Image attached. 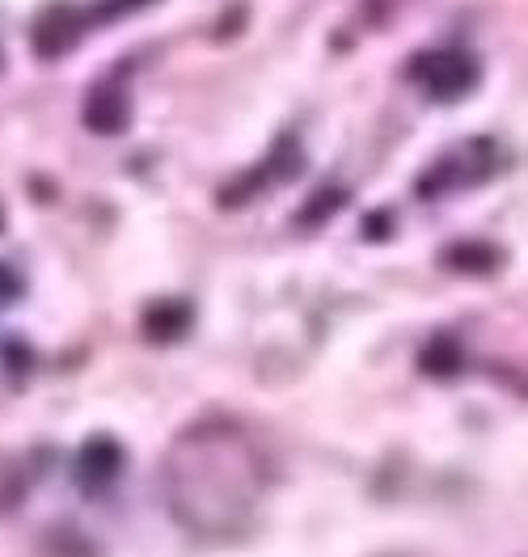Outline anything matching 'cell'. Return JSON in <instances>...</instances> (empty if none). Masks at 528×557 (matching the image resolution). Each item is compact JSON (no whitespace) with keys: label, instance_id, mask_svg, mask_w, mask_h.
Here are the masks:
<instances>
[{"label":"cell","instance_id":"6da1fadb","mask_svg":"<svg viewBox=\"0 0 528 557\" xmlns=\"http://www.w3.org/2000/svg\"><path fill=\"white\" fill-rule=\"evenodd\" d=\"M410 76L431 102H461L478 85V60L461 47H435L410 60Z\"/></svg>","mask_w":528,"mask_h":557},{"label":"cell","instance_id":"7a4b0ae2","mask_svg":"<svg viewBox=\"0 0 528 557\" xmlns=\"http://www.w3.org/2000/svg\"><path fill=\"white\" fill-rule=\"evenodd\" d=\"M494 174V144L491 139H465L457 152H449L444 161H435L427 174L419 177L422 199H435L444 190H461V186H478Z\"/></svg>","mask_w":528,"mask_h":557},{"label":"cell","instance_id":"3957f363","mask_svg":"<svg viewBox=\"0 0 528 557\" xmlns=\"http://www.w3.org/2000/svg\"><path fill=\"white\" fill-rule=\"evenodd\" d=\"M123 469H127L123 444L114 435H89L81 444V453H76V469L72 473H76V490L85 498H102V494H110V490L119 486Z\"/></svg>","mask_w":528,"mask_h":557},{"label":"cell","instance_id":"277c9868","mask_svg":"<svg viewBox=\"0 0 528 557\" xmlns=\"http://www.w3.org/2000/svg\"><path fill=\"white\" fill-rule=\"evenodd\" d=\"M305 170V152H300V144L287 136L275 144V152L254 170V174H242V182L237 186H224L220 190V203L224 208H242L246 199H254V195H262L271 182H292V177Z\"/></svg>","mask_w":528,"mask_h":557},{"label":"cell","instance_id":"5b68a950","mask_svg":"<svg viewBox=\"0 0 528 557\" xmlns=\"http://www.w3.org/2000/svg\"><path fill=\"white\" fill-rule=\"evenodd\" d=\"M81 123H85L94 136H123V132H127V123H132V98H127V85H123V81H114V76H102V81L85 94Z\"/></svg>","mask_w":528,"mask_h":557},{"label":"cell","instance_id":"8992f818","mask_svg":"<svg viewBox=\"0 0 528 557\" xmlns=\"http://www.w3.org/2000/svg\"><path fill=\"white\" fill-rule=\"evenodd\" d=\"M195 325V309L191 300H177V296H165V300H152L140 317V334L157 347H174L191 334Z\"/></svg>","mask_w":528,"mask_h":557},{"label":"cell","instance_id":"52a82bcc","mask_svg":"<svg viewBox=\"0 0 528 557\" xmlns=\"http://www.w3.org/2000/svg\"><path fill=\"white\" fill-rule=\"evenodd\" d=\"M81 35H85V13L72 9V4H51L35 22V51L56 60V55L69 51L72 42H81Z\"/></svg>","mask_w":528,"mask_h":557},{"label":"cell","instance_id":"ba28073f","mask_svg":"<svg viewBox=\"0 0 528 557\" xmlns=\"http://www.w3.org/2000/svg\"><path fill=\"white\" fill-rule=\"evenodd\" d=\"M440 267L453 275L491 278L494 271H503V253L491 242H457L440 253Z\"/></svg>","mask_w":528,"mask_h":557},{"label":"cell","instance_id":"9c48e42d","mask_svg":"<svg viewBox=\"0 0 528 557\" xmlns=\"http://www.w3.org/2000/svg\"><path fill=\"white\" fill-rule=\"evenodd\" d=\"M461 368H465V347L453 334H435L419 350V372L431 381H453V376H461Z\"/></svg>","mask_w":528,"mask_h":557},{"label":"cell","instance_id":"30bf717a","mask_svg":"<svg viewBox=\"0 0 528 557\" xmlns=\"http://www.w3.org/2000/svg\"><path fill=\"white\" fill-rule=\"evenodd\" d=\"M339 208H347V190H334V186H326L321 195H314L305 208H300V224H321V220H330Z\"/></svg>","mask_w":528,"mask_h":557},{"label":"cell","instance_id":"8fae6325","mask_svg":"<svg viewBox=\"0 0 528 557\" xmlns=\"http://www.w3.org/2000/svg\"><path fill=\"white\" fill-rule=\"evenodd\" d=\"M0 359H4V368H9L17 381H22V376L30 372V363H35V355L26 350V343H4V355H0Z\"/></svg>","mask_w":528,"mask_h":557},{"label":"cell","instance_id":"7c38bea8","mask_svg":"<svg viewBox=\"0 0 528 557\" xmlns=\"http://www.w3.org/2000/svg\"><path fill=\"white\" fill-rule=\"evenodd\" d=\"M22 292H26V283H22V271H17L13 262H0V305L17 300Z\"/></svg>","mask_w":528,"mask_h":557},{"label":"cell","instance_id":"4fadbf2b","mask_svg":"<svg viewBox=\"0 0 528 557\" xmlns=\"http://www.w3.org/2000/svg\"><path fill=\"white\" fill-rule=\"evenodd\" d=\"M364 233H368V237H381V233H385V237H389V233H393V220H389V215H372Z\"/></svg>","mask_w":528,"mask_h":557},{"label":"cell","instance_id":"5bb4252c","mask_svg":"<svg viewBox=\"0 0 528 557\" xmlns=\"http://www.w3.org/2000/svg\"><path fill=\"white\" fill-rule=\"evenodd\" d=\"M0 233H4V208H0Z\"/></svg>","mask_w":528,"mask_h":557}]
</instances>
